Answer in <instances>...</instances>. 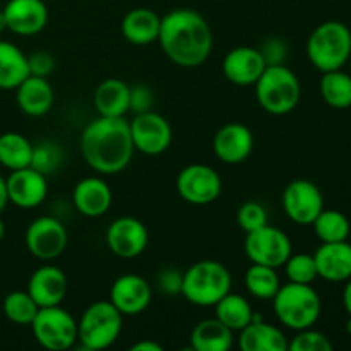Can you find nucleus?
Returning a JSON list of instances; mask_svg holds the SVG:
<instances>
[{
  "mask_svg": "<svg viewBox=\"0 0 351 351\" xmlns=\"http://www.w3.org/2000/svg\"><path fill=\"white\" fill-rule=\"evenodd\" d=\"M158 41L161 50L180 67H199L213 50V33L208 21L192 9H175L161 17Z\"/></svg>",
  "mask_w": 351,
  "mask_h": 351,
  "instance_id": "nucleus-1",
  "label": "nucleus"
},
{
  "mask_svg": "<svg viewBox=\"0 0 351 351\" xmlns=\"http://www.w3.org/2000/svg\"><path fill=\"white\" fill-rule=\"evenodd\" d=\"M81 153L98 173L115 175L129 167L134 156L130 127L123 117H101L81 134Z\"/></svg>",
  "mask_w": 351,
  "mask_h": 351,
  "instance_id": "nucleus-2",
  "label": "nucleus"
},
{
  "mask_svg": "<svg viewBox=\"0 0 351 351\" xmlns=\"http://www.w3.org/2000/svg\"><path fill=\"white\" fill-rule=\"evenodd\" d=\"M274 314L281 324L293 331L312 328L321 317L322 304L312 285H281L273 300Z\"/></svg>",
  "mask_w": 351,
  "mask_h": 351,
  "instance_id": "nucleus-3",
  "label": "nucleus"
},
{
  "mask_svg": "<svg viewBox=\"0 0 351 351\" xmlns=\"http://www.w3.org/2000/svg\"><path fill=\"white\" fill-rule=\"evenodd\" d=\"M232 291V274L228 267L216 261H199L184 273L182 295L199 307H215Z\"/></svg>",
  "mask_w": 351,
  "mask_h": 351,
  "instance_id": "nucleus-4",
  "label": "nucleus"
},
{
  "mask_svg": "<svg viewBox=\"0 0 351 351\" xmlns=\"http://www.w3.org/2000/svg\"><path fill=\"white\" fill-rule=\"evenodd\" d=\"M351 55V31L339 21L319 24L307 40V57L321 72L338 71Z\"/></svg>",
  "mask_w": 351,
  "mask_h": 351,
  "instance_id": "nucleus-5",
  "label": "nucleus"
},
{
  "mask_svg": "<svg viewBox=\"0 0 351 351\" xmlns=\"http://www.w3.org/2000/svg\"><path fill=\"white\" fill-rule=\"evenodd\" d=\"M254 86L257 101L271 115H287L300 101V81L285 64L267 65Z\"/></svg>",
  "mask_w": 351,
  "mask_h": 351,
  "instance_id": "nucleus-6",
  "label": "nucleus"
},
{
  "mask_svg": "<svg viewBox=\"0 0 351 351\" xmlns=\"http://www.w3.org/2000/svg\"><path fill=\"white\" fill-rule=\"evenodd\" d=\"M123 315L110 300L89 305L77 322V339L86 350H105L119 339Z\"/></svg>",
  "mask_w": 351,
  "mask_h": 351,
  "instance_id": "nucleus-7",
  "label": "nucleus"
},
{
  "mask_svg": "<svg viewBox=\"0 0 351 351\" xmlns=\"http://www.w3.org/2000/svg\"><path fill=\"white\" fill-rule=\"evenodd\" d=\"M31 329L34 339L50 351H65L77 341V321L60 305L38 308Z\"/></svg>",
  "mask_w": 351,
  "mask_h": 351,
  "instance_id": "nucleus-8",
  "label": "nucleus"
},
{
  "mask_svg": "<svg viewBox=\"0 0 351 351\" xmlns=\"http://www.w3.org/2000/svg\"><path fill=\"white\" fill-rule=\"evenodd\" d=\"M243 249L250 263L276 267V269L283 267L288 257L293 254L290 237L283 230L271 226L269 223L256 232L247 233Z\"/></svg>",
  "mask_w": 351,
  "mask_h": 351,
  "instance_id": "nucleus-9",
  "label": "nucleus"
},
{
  "mask_svg": "<svg viewBox=\"0 0 351 351\" xmlns=\"http://www.w3.org/2000/svg\"><path fill=\"white\" fill-rule=\"evenodd\" d=\"M223 189L221 177L208 165H189L178 173L177 192L185 202L194 206H206L219 197Z\"/></svg>",
  "mask_w": 351,
  "mask_h": 351,
  "instance_id": "nucleus-10",
  "label": "nucleus"
},
{
  "mask_svg": "<svg viewBox=\"0 0 351 351\" xmlns=\"http://www.w3.org/2000/svg\"><path fill=\"white\" fill-rule=\"evenodd\" d=\"M129 127L134 149L141 151L147 156L165 153L173 139L170 122L153 110L137 113L132 122H129Z\"/></svg>",
  "mask_w": 351,
  "mask_h": 351,
  "instance_id": "nucleus-11",
  "label": "nucleus"
},
{
  "mask_svg": "<svg viewBox=\"0 0 351 351\" xmlns=\"http://www.w3.org/2000/svg\"><path fill=\"white\" fill-rule=\"evenodd\" d=\"M27 250L40 261H53L62 256L69 242V235L62 221L51 216L36 218L24 235Z\"/></svg>",
  "mask_w": 351,
  "mask_h": 351,
  "instance_id": "nucleus-12",
  "label": "nucleus"
},
{
  "mask_svg": "<svg viewBox=\"0 0 351 351\" xmlns=\"http://www.w3.org/2000/svg\"><path fill=\"white\" fill-rule=\"evenodd\" d=\"M281 202L288 218L297 225H312L324 209L321 189L314 182L304 178H297L285 187Z\"/></svg>",
  "mask_w": 351,
  "mask_h": 351,
  "instance_id": "nucleus-13",
  "label": "nucleus"
},
{
  "mask_svg": "<svg viewBox=\"0 0 351 351\" xmlns=\"http://www.w3.org/2000/svg\"><path fill=\"white\" fill-rule=\"evenodd\" d=\"M106 245L120 259H136L146 250L149 233L143 221L132 216H122L106 228Z\"/></svg>",
  "mask_w": 351,
  "mask_h": 351,
  "instance_id": "nucleus-14",
  "label": "nucleus"
},
{
  "mask_svg": "<svg viewBox=\"0 0 351 351\" xmlns=\"http://www.w3.org/2000/svg\"><path fill=\"white\" fill-rule=\"evenodd\" d=\"M5 185L9 202L23 209L38 208L48 195L47 175L40 173L33 167L10 171Z\"/></svg>",
  "mask_w": 351,
  "mask_h": 351,
  "instance_id": "nucleus-15",
  "label": "nucleus"
},
{
  "mask_svg": "<svg viewBox=\"0 0 351 351\" xmlns=\"http://www.w3.org/2000/svg\"><path fill=\"white\" fill-rule=\"evenodd\" d=\"M153 291L149 283L139 274H123L110 288V302L122 315L143 314L151 304Z\"/></svg>",
  "mask_w": 351,
  "mask_h": 351,
  "instance_id": "nucleus-16",
  "label": "nucleus"
},
{
  "mask_svg": "<svg viewBox=\"0 0 351 351\" xmlns=\"http://www.w3.org/2000/svg\"><path fill=\"white\" fill-rule=\"evenodd\" d=\"M254 149L252 130L243 123H226L213 139V151L226 165L243 163Z\"/></svg>",
  "mask_w": 351,
  "mask_h": 351,
  "instance_id": "nucleus-17",
  "label": "nucleus"
},
{
  "mask_svg": "<svg viewBox=\"0 0 351 351\" xmlns=\"http://www.w3.org/2000/svg\"><path fill=\"white\" fill-rule=\"evenodd\" d=\"M266 67L263 53L254 47H237L223 58V74L235 86H254Z\"/></svg>",
  "mask_w": 351,
  "mask_h": 351,
  "instance_id": "nucleus-18",
  "label": "nucleus"
},
{
  "mask_svg": "<svg viewBox=\"0 0 351 351\" xmlns=\"http://www.w3.org/2000/svg\"><path fill=\"white\" fill-rule=\"evenodd\" d=\"M2 10L7 29L19 36L38 34L48 23V9L43 0H9Z\"/></svg>",
  "mask_w": 351,
  "mask_h": 351,
  "instance_id": "nucleus-19",
  "label": "nucleus"
},
{
  "mask_svg": "<svg viewBox=\"0 0 351 351\" xmlns=\"http://www.w3.org/2000/svg\"><path fill=\"white\" fill-rule=\"evenodd\" d=\"M67 288L69 283L64 271L51 264H45L31 274L26 291L33 297L38 307H53L64 302Z\"/></svg>",
  "mask_w": 351,
  "mask_h": 351,
  "instance_id": "nucleus-20",
  "label": "nucleus"
},
{
  "mask_svg": "<svg viewBox=\"0 0 351 351\" xmlns=\"http://www.w3.org/2000/svg\"><path fill=\"white\" fill-rule=\"evenodd\" d=\"M317 276L331 283H341L351 278V243L328 242L322 243L314 254Z\"/></svg>",
  "mask_w": 351,
  "mask_h": 351,
  "instance_id": "nucleus-21",
  "label": "nucleus"
},
{
  "mask_svg": "<svg viewBox=\"0 0 351 351\" xmlns=\"http://www.w3.org/2000/svg\"><path fill=\"white\" fill-rule=\"evenodd\" d=\"M113 201L110 185L103 178L88 177L77 182L72 192L75 209L86 218H99L106 215Z\"/></svg>",
  "mask_w": 351,
  "mask_h": 351,
  "instance_id": "nucleus-22",
  "label": "nucleus"
},
{
  "mask_svg": "<svg viewBox=\"0 0 351 351\" xmlns=\"http://www.w3.org/2000/svg\"><path fill=\"white\" fill-rule=\"evenodd\" d=\"M53 88L47 77L27 75L16 88V101L21 112L29 117H43L53 106Z\"/></svg>",
  "mask_w": 351,
  "mask_h": 351,
  "instance_id": "nucleus-23",
  "label": "nucleus"
},
{
  "mask_svg": "<svg viewBox=\"0 0 351 351\" xmlns=\"http://www.w3.org/2000/svg\"><path fill=\"white\" fill-rule=\"evenodd\" d=\"M239 346L242 351H287L288 341L281 329L254 315V321L240 331Z\"/></svg>",
  "mask_w": 351,
  "mask_h": 351,
  "instance_id": "nucleus-24",
  "label": "nucleus"
},
{
  "mask_svg": "<svg viewBox=\"0 0 351 351\" xmlns=\"http://www.w3.org/2000/svg\"><path fill=\"white\" fill-rule=\"evenodd\" d=\"M161 17L154 10L139 7L125 14L122 21V34L132 45H149L158 41Z\"/></svg>",
  "mask_w": 351,
  "mask_h": 351,
  "instance_id": "nucleus-25",
  "label": "nucleus"
},
{
  "mask_svg": "<svg viewBox=\"0 0 351 351\" xmlns=\"http://www.w3.org/2000/svg\"><path fill=\"white\" fill-rule=\"evenodd\" d=\"M129 103L130 86L120 79H106L95 91V106L101 117H123Z\"/></svg>",
  "mask_w": 351,
  "mask_h": 351,
  "instance_id": "nucleus-26",
  "label": "nucleus"
},
{
  "mask_svg": "<svg viewBox=\"0 0 351 351\" xmlns=\"http://www.w3.org/2000/svg\"><path fill=\"white\" fill-rule=\"evenodd\" d=\"M191 346L195 351H228L233 346V331L218 319H204L192 329Z\"/></svg>",
  "mask_w": 351,
  "mask_h": 351,
  "instance_id": "nucleus-27",
  "label": "nucleus"
},
{
  "mask_svg": "<svg viewBox=\"0 0 351 351\" xmlns=\"http://www.w3.org/2000/svg\"><path fill=\"white\" fill-rule=\"evenodd\" d=\"M29 75L27 57L10 41H0V89H16Z\"/></svg>",
  "mask_w": 351,
  "mask_h": 351,
  "instance_id": "nucleus-28",
  "label": "nucleus"
},
{
  "mask_svg": "<svg viewBox=\"0 0 351 351\" xmlns=\"http://www.w3.org/2000/svg\"><path fill=\"white\" fill-rule=\"evenodd\" d=\"M215 317L219 322L226 326L228 329L235 331H242L245 326H249L254 321V312L250 307L249 300L239 293H226L218 304L215 305Z\"/></svg>",
  "mask_w": 351,
  "mask_h": 351,
  "instance_id": "nucleus-29",
  "label": "nucleus"
},
{
  "mask_svg": "<svg viewBox=\"0 0 351 351\" xmlns=\"http://www.w3.org/2000/svg\"><path fill=\"white\" fill-rule=\"evenodd\" d=\"M33 144L19 132H3L0 136V165L7 170H19L31 165Z\"/></svg>",
  "mask_w": 351,
  "mask_h": 351,
  "instance_id": "nucleus-30",
  "label": "nucleus"
},
{
  "mask_svg": "<svg viewBox=\"0 0 351 351\" xmlns=\"http://www.w3.org/2000/svg\"><path fill=\"white\" fill-rule=\"evenodd\" d=\"M319 88H321L322 99L331 108L346 110L351 106V75L343 72L341 69L322 72Z\"/></svg>",
  "mask_w": 351,
  "mask_h": 351,
  "instance_id": "nucleus-31",
  "label": "nucleus"
},
{
  "mask_svg": "<svg viewBox=\"0 0 351 351\" xmlns=\"http://www.w3.org/2000/svg\"><path fill=\"white\" fill-rule=\"evenodd\" d=\"M281 287L276 267L254 264L245 273V288L252 297L259 300H273Z\"/></svg>",
  "mask_w": 351,
  "mask_h": 351,
  "instance_id": "nucleus-32",
  "label": "nucleus"
},
{
  "mask_svg": "<svg viewBox=\"0 0 351 351\" xmlns=\"http://www.w3.org/2000/svg\"><path fill=\"white\" fill-rule=\"evenodd\" d=\"M315 235L322 243L343 242L350 237V221L341 211L336 209H322L312 223Z\"/></svg>",
  "mask_w": 351,
  "mask_h": 351,
  "instance_id": "nucleus-33",
  "label": "nucleus"
},
{
  "mask_svg": "<svg viewBox=\"0 0 351 351\" xmlns=\"http://www.w3.org/2000/svg\"><path fill=\"white\" fill-rule=\"evenodd\" d=\"M3 314L10 322L17 326H31L34 315L38 312L36 302L33 300L27 291H10L5 298H3Z\"/></svg>",
  "mask_w": 351,
  "mask_h": 351,
  "instance_id": "nucleus-34",
  "label": "nucleus"
},
{
  "mask_svg": "<svg viewBox=\"0 0 351 351\" xmlns=\"http://www.w3.org/2000/svg\"><path fill=\"white\" fill-rule=\"evenodd\" d=\"M64 153L57 143L51 141H43V143L33 146V156H31V165L34 170L43 175H51L60 168Z\"/></svg>",
  "mask_w": 351,
  "mask_h": 351,
  "instance_id": "nucleus-35",
  "label": "nucleus"
},
{
  "mask_svg": "<svg viewBox=\"0 0 351 351\" xmlns=\"http://www.w3.org/2000/svg\"><path fill=\"white\" fill-rule=\"evenodd\" d=\"M288 281L300 285H312L317 276L314 256L311 254H291L283 264Z\"/></svg>",
  "mask_w": 351,
  "mask_h": 351,
  "instance_id": "nucleus-36",
  "label": "nucleus"
},
{
  "mask_svg": "<svg viewBox=\"0 0 351 351\" xmlns=\"http://www.w3.org/2000/svg\"><path fill=\"white\" fill-rule=\"evenodd\" d=\"M290 351H331L332 343L322 332L307 328L297 331V336L288 343Z\"/></svg>",
  "mask_w": 351,
  "mask_h": 351,
  "instance_id": "nucleus-37",
  "label": "nucleus"
},
{
  "mask_svg": "<svg viewBox=\"0 0 351 351\" xmlns=\"http://www.w3.org/2000/svg\"><path fill=\"white\" fill-rule=\"evenodd\" d=\"M237 223H239L242 232H256V230L267 225V211L264 209L263 204H259V202L249 201L239 208V213H237Z\"/></svg>",
  "mask_w": 351,
  "mask_h": 351,
  "instance_id": "nucleus-38",
  "label": "nucleus"
},
{
  "mask_svg": "<svg viewBox=\"0 0 351 351\" xmlns=\"http://www.w3.org/2000/svg\"><path fill=\"white\" fill-rule=\"evenodd\" d=\"M182 281H184V273L177 271L175 267H167L156 278L158 288L168 297H173L178 293L182 295Z\"/></svg>",
  "mask_w": 351,
  "mask_h": 351,
  "instance_id": "nucleus-39",
  "label": "nucleus"
},
{
  "mask_svg": "<svg viewBox=\"0 0 351 351\" xmlns=\"http://www.w3.org/2000/svg\"><path fill=\"white\" fill-rule=\"evenodd\" d=\"M27 69H29V75L48 77L55 69V58L48 51L38 50L27 57Z\"/></svg>",
  "mask_w": 351,
  "mask_h": 351,
  "instance_id": "nucleus-40",
  "label": "nucleus"
},
{
  "mask_svg": "<svg viewBox=\"0 0 351 351\" xmlns=\"http://www.w3.org/2000/svg\"><path fill=\"white\" fill-rule=\"evenodd\" d=\"M153 91L144 84H136L130 88V103H129V112L143 113L149 112L153 106Z\"/></svg>",
  "mask_w": 351,
  "mask_h": 351,
  "instance_id": "nucleus-41",
  "label": "nucleus"
},
{
  "mask_svg": "<svg viewBox=\"0 0 351 351\" xmlns=\"http://www.w3.org/2000/svg\"><path fill=\"white\" fill-rule=\"evenodd\" d=\"M259 50L267 65L285 64V58H287V45L280 38H269V40H266Z\"/></svg>",
  "mask_w": 351,
  "mask_h": 351,
  "instance_id": "nucleus-42",
  "label": "nucleus"
},
{
  "mask_svg": "<svg viewBox=\"0 0 351 351\" xmlns=\"http://www.w3.org/2000/svg\"><path fill=\"white\" fill-rule=\"evenodd\" d=\"M132 351H163V346L156 341H147V339H143V341L132 345Z\"/></svg>",
  "mask_w": 351,
  "mask_h": 351,
  "instance_id": "nucleus-43",
  "label": "nucleus"
},
{
  "mask_svg": "<svg viewBox=\"0 0 351 351\" xmlns=\"http://www.w3.org/2000/svg\"><path fill=\"white\" fill-rule=\"evenodd\" d=\"M343 305H345L348 315H351V278L346 280V287L343 290Z\"/></svg>",
  "mask_w": 351,
  "mask_h": 351,
  "instance_id": "nucleus-44",
  "label": "nucleus"
},
{
  "mask_svg": "<svg viewBox=\"0 0 351 351\" xmlns=\"http://www.w3.org/2000/svg\"><path fill=\"white\" fill-rule=\"evenodd\" d=\"M7 202H9V195H7V185H5V178L0 177V213L5 209Z\"/></svg>",
  "mask_w": 351,
  "mask_h": 351,
  "instance_id": "nucleus-45",
  "label": "nucleus"
},
{
  "mask_svg": "<svg viewBox=\"0 0 351 351\" xmlns=\"http://www.w3.org/2000/svg\"><path fill=\"white\" fill-rule=\"evenodd\" d=\"M5 29H7V21H5V16H3V10H0V33H3Z\"/></svg>",
  "mask_w": 351,
  "mask_h": 351,
  "instance_id": "nucleus-46",
  "label": "nucleus"
},
{
  "mask_svg": "<svg viewBox=\"0 0 351 351\" xmlns=\"http://www.w3.org/2000/svg\"><path fill=\"white\" fill-rule=\"evenodd\" d=\"M3 235H5V225H3V221L0 219V240L3 239Z\"/></svg>",
  "mask_w": 351,
  "mask_h": 351,
  "instance_id": "nucleus-47",
  "label": "nucleus"
},
{
  "mask_svg": "<svg viewBox=\"0 0 351 351\" xmlns=\"http://www.w3.org/2000/svg\"><path fill=\"white\" fill-rule=\"evenodd\" d=\"M346 332L351 336V315H348V321H346Z\"/></svg>",
  "mask_w": 351,
  "mask_h": 351,
  "instance_id": "nucleus-48",
  "label": "nucleus"
}]
</instances>
